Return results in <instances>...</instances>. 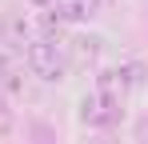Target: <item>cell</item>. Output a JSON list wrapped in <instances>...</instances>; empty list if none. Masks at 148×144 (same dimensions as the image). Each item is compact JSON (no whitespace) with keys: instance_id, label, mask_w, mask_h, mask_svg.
<instances>
[{"instance_id":"6da1fadb","label":"cell","mask_w":148,"mask_h":144,"mask_svg":"<svg viewBox=\"0 0 148 144\" xmlns=\"http://www.w3.org/2000/svg\"><path fill=\"white\" fill-rule=\"evenodd\" d=\"M24 60H28V68H32V76H40V80H48V84L64 80V72H68L60 44H48V40H32V44L24 48Z\"/></svg>"},{"instance_id":"7a4b0ae2","label":"cell","mask_w":148,"mask_h":144,"mask_svg":"<svg viewBox=\"0 0 148 144\" xmlns=\"http://www.w3.org/2000/svg\"><path fill=\"white\" fill-rule=\"evenodd\" d=\"M120 116H124L120 100H108V96H100V92H88L80 100V124H88V128H112Z\"/></svg>"},{"instance_id":"3957f363","label":"cell","mask_w":148,"mask_h":144,"mask_svg":"<svg viewBox=\"0 0 148 144\" xmlns=\"http://www.w3.org/2000/svg\"><path fill=\"white\" fill-rule=\"evenodd\" d=\"M100 36H88V32H76V36H68L64 44H60V52H64V64L68 68H92L100 60Z\"/></svg>"},{"instance_id":"277c9868","label":"cell","mask_w":148,"mask_h":144,"mask_svg":"<svg viewBox=\"0 0 148 144\" xmlns=\"http://www.w3.org/2000/svg\"><path fill=\"white\" fill-rule=\"evenodd\" d=\"M36 36H32V20H28L24 12H4L0 16V44L8 48V52H24Z\"/></svg>"},{"instance_id":"5b68a950","label":"cell","mask_w":148,"mask_h":144,"mask_svg":"<svg viewBox=\"0 0 148 144\" xmlns=\"http://www.w3.org/2000/svg\"><path fill=\"white\" fill-rule=\"evenodd\" d=\"M52 8L64 24H84L100 12V0H52Z\"/></svg>"},{"instance_id":"8992f818","label":"cell","mask_w":148,"mask_h":144,"mask_svg":"<svg viewBox=\"0 0 148 144\" xmlns=\"http://www.w3.org/2000/svg\"><path fill=\"white\" fill-rule=\"evenodd\" d=\"M92 92L100 96H108V100H120L124 104V96H128V76H124V68H104L96 76V88Z\"/></svg>"},{"instance_id":"52a82bcc","label":"cell","mask_w":148,"mask_h":144,"mask_svg":"<svg viewBox=\"0 0 148 144\" xmlns=\"http://www.w3.org/2000/svg\"><path fill=\"white\" fill-rule=\"evenodd\" d=\"M0 88H4L8 96H20V92H24V76H20L16 60H12L8 52H0Z\"/></svg>"},{"instance_id":"ba28073f","label":"cell","mask_w":148,"mask_h":144,"mask_svg":"<svg viewBox=\"0 0 148 144\" xmlns=\"http://www.w3.org/2000/svg\"><path fill=\"white\" fill-rule=\"evenodd\" d=\"M40 40H48V44H64V20L56 16V12H44L40 16Z\"/></svg>"},{"instance_id":"9c48e42d","label":"cell","mask_w":148,"mask_h":144,"mask_svg":"<svg viewBox=\"0 0 148 144\" xmlns=\"http://www.w3.org/2000/svg\"><path fill=\"white\" fill-rule=\"evenodd\" d=\"M136 132H140V140H144V144H148V116H144V120H140V128H136Z\"/></svg>"},{"instance_id":"30bf717a","label":"cell","mask_w":148,"mask_h":144,"mask_svg":"<svg viewBox=\"0 0 148 144\" xmlns=\"http://www.w3.org/2000/svg\"><path fill=\"white\" fill-rule=\"evenodd\" d=\"M88 144H120V140H112V136H96V140H88Z\"/></svg>"},{"instance_id":"8fae6325","label":"cell","mask_w":148,"mask_h":144,"mask_svg":"<svg viewBox=\"0 0 148 144\" xmlns=\"http://www.w3.org/2000/svg\"><path fill=\"white\" fill-rule=\"evenodd\" d=\"M8 128H12V120H8V116H0V136H4Z\"/></svg>"},{"instance_id":"7c38bea8","label":"cell","mask_w":148,"mask_h":144,"mask_svg":"<svg viewBox=\"0 0 148 144\" xmlns=\"http://www.w3.org/2000/svg\"><path fill=\"white\" fill-rule=\"evenodd\" d=\"M32 4H40V8H52V0H32Z\"/></svg>"},{"instance_id":"4fadbf2b","label":"cell","mask_w":148,"mask_h":144,"mask_svg":"<svg viewBox=\"0 0 148 144\" xmlns=\"http://www.w3.org/2000/svg\"><path fill=\"white\" fill-rule=\"evenodd\" d=\"M104 4H116V0H100V8H104Z\"/></svg>"}]
</instances>
